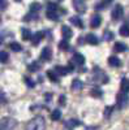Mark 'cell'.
<instances>
[{
	"mask_svg": "<svg viewBox=\"0 0 129 130\" xmlns=\"http://www.w3.org/2000/svg\"><path fill=\"white\" fill-rule=\"evenodd\" d=\"M120 59L119 57H116V56H110L108 57V65L110 67H113V68H116V67H120Z\"/></svg>",
	"mask_w": 129,
	"mask_h": 130,
	"instance_id": "cell-15",
	"label": "cell"
},
{
	"mask_svg": "<svg viewBox=\"0 0 129 130\" xmlns=\"http://www.w3.org/2000/svg\"><path fill=\"white\" fill-rule=\"evenodd\" d=\"M8 60H9V53L7 51H0V62L5 64L8 62Z\"/></svg>",
	"mask_w": 129,
	"mask_h": 130,
	"instance_id": "cell-23",
	"label": "cell"
},
{
	"mask_svg": "<svg viewBox=\"0 0 129 130\" xmlns=\"http://www.w3.org/2000/svg\"><path fill=\"white\" fill-rule=\"evenodd\" d=\"M128 100H129V98H128V92H119L116 96V103H117V107L120 108V109H123V108L126 107L128 104Z\"/></svg>",
	"mask_w": 129,
	"mask_h": 130,
	"instance_id": "cell-2",
	"label": "cell"
},
{
	"mask_svg": "<svg viewBox=\"0 0 129 130\" xmlns=\"http://www.w3.org/2000/svg\"><path fill=\"white\" fill-rule=\"evenodd\" d=\"M120 90L123 92H128L129 91V79H126V78L121 79V82H120Z\"/></svg>",
	"mask_w": 129,
	"mask_h": 130,
	"instance_id": "cell-21",
	"label": "cell"
},
{
	"mask_svg": "<svg viewBox=\"0 0 129 130\" xmlns=\"http://www.w3.org/2000/svg\"><path fill=\"white\" fill-rule=\"evenodd\" d=\"M103 83H108V77L107 75H103V81H102Z\"/></svg>",
	"mask_w": 129,
	"mask_h": 130,
	"instance_id": "cell-38",
	"label": "cell"
},
{
	"mask_svg": "<svg viewBox=\"0 0 129 130\" xmlns=\"http://www.w3.org/2000/svg\"><path fill=\"white\" fill-rule=\"evenodd\" d=\"M55 72L59 74V75H67L69 74L70 72L68 70L67 67H63V65H58V67H55Z\"/></svg>",
	"mask_w": 129,
	"mask_h": 130,
	"instance_id": "cell-14",
	"label": "cell"
},
{
	"mask_svg": "<svg viewBox=\"0 0 129 130\" xmlns=\"http://www.w3.org/2000/svg\"><path fill=\"white\" fill-rule=\"evenodd\" d=\"M47 18L51 21H59V14H58V10H47L46 13Z\"/></svg>",
	"mask_w": 129,
	"mask_h": 130,
	"instance_id": "cell-20",
	"label": "cell"
},
{
	"mask_svg": "<svg viewBox=\"0 0 129 130\" xmlns=\"http://www.w3.org/2000/svg\"><path fill=\"white\" fill-rule=\"evenodd\" d=\"M69 21H70V24H72V25L77 26V27H80V29H82V27H83V22H82V20H81L80 17H77V16L70 17V18H69Z\"/></svg>",
	"mask_w": 129,
	"mask_h": 130,
	"instance_id": "cell-12",
	"label": "cell"
},
{
	"mask_svg": "<svg viewBox=\"0 0 129 130\" xmlns=\"http://www.w3.org/2000/svg\"><path fill=\"white\" fill-rule=\"evenodd\" d=\"M31 40H33V46H38L39 43H40V40H42V38H43V32H40V31H38V32H35L34 35H31Z\"/></svg>",
	"mask_w": 129,
	"mask_h": 130,
	"instance_id": "cell-16",
	"label": "cell"
},
{
	"mask_svg": "<svg viewBox=\"0 0 129 130\" xmlns=\"http://www.w3.org/2000/svg\"><path fill=\"white\" fill-rule=\"evenodd\" d=\"M45 127V118H43L42 116H37L34 120H31L27 125V129H43Z\"/></svg>",
	"mask_w": 129,
	"mask_h": 130,
	"instance_id": "cell-1",
	"label": "cell"
},
{
	"mask_svg": "<svg viewBox=\"0 0 129 130\" xmlns=\"http://www.w3.org/2000/svg\"><path fill=\"white\" fill-rule=\"evenodd\" d=\"M102 24V17L99 14H94L90 20V27L91 29H96V27H99Z\"/></svg>",
	"mask_w": 129,
	"mask_h": 130,
	"instance_id": "cell-7",
	"label": "cell"
},
{
	"mask_svg": "<svg viewBox=\"0 0 129 130\" xmlns=\"http://www.w3.org/2000/svg\"><path fill=\"white\" fill-rule=\"evenodd\" d=\"M9 48L12 50V51H15V52H20L21 50H22V47H21V44L20 43H16V42H12L9 44Z\"/></svg>",
	"mask_w": 129,
	"mask_h": 130,
	"instance_id": "cell-26",
	"label": "cell"
},
{
	"mask_svg": "<svg viewBox=\"0 0 129 130\" xmlns=\"http://www.w3.org/2000/svg\"><path fill=\"white\" fill-rule=\"evenodd\" d=\"M70 87H72V90H73V91H81V90H82V87H83V83H82V81H81V79L76 78V79H73V81H72Z\"/></svg>",
	"mask_w": 129,
	"mask_h": 130,
	"instance_id": "cell-8",
	"label": "cell"
},
{
	"mask_svg": "<svg viewBox=\"0 0 129 130\" xmlns=\"http://www.w3.org/2000/svg\"><path fill=\"white\" fill-rule=\"evenodd\" d=\"M112 109H113V107H106L104 108V116L106 117H110L111 113H112Z\"/></svg>",
	"mask_w": 129,
	"mask_h": 130,
	"instance_id": "cell-35",
	"label": "cell"
},
{
	"mask_svg": "<svg viewBox=\"0 0 129 130\" xmlns=\"http://www.w3.org/2000/svg\"><path fill=\"white\" fill-rule=\"evenodd\" d=\"M90 94H91V96H94V98H102V95H103L102 90H101V89H98V87L93 89Z\"/></svg>",
	"mask_w": 129,
	"mask_h": 130,
	"instance_id": "cell-30",
	"label": "cell"
},
{
	"mask_svg": "<svg viewBox=\"0 0 129 130\" xmlns=\"http://www.w3.org/2000/svg\"><path fill=\"white\" fill-rule=\"evenodd\" d=\"M17 126V121L15 118H10V117H5L2 120V125L0 127L2 129H12V127H16Z\"/></svg>",
	"mask_w": 129,
	"mask_h": 130,
	"instance_id": "cell-4",
	"label": "cell"
},
{
	"mask_svg": "<svg viewBox=\"0 0 129 130\" xmlns=\"http://www.w3.org/2000/svg\"><path fill=\"white\" fill-rule=\"evenodd\" d=\"M52 57V50L50 47H45L40 52V60L43 61H50Z\"/></svg>",
	"mask_w": 129,
	"mask_h": 130,
	"instance_id": "cell-6",
	"label": "cell"
},
{
	"mask_svg": "<svg viewBox=\"0 0 129 130\" xmlns=\"http://www.w3.org/2000/svg\"><path fill=\"white\" fill-rule=\"evenodd\" d=\"M59 50H61V51H68L69 50V43H68L67 39H64L59 43Z\"/></svg>",
	"mask_w": 129,
	"mask_h": 130,
	"instance_id": "cell-25",
	"label": "cell"
},
{
	"mask_svg": "<svg viewBox=\"0 0 129 130\" xmlns=\"http://www.w3.org/2000/svg\"><path fill=\"white\" fill-rule=\"evenodd\" d=\"M7 102H8V98L5 92H0V104H5Z\"/></svg>",
	"mask_w": 129,
	"mask_h": 130,
	"instance_id": "cell-34",
	"label": "cell"
},
{
	"mask_svg": "<svg viewBox=\"0 0 129 130\" xmlns=\"http://www.w3.org/2000/svg\"><path fill=\"white\" fill-rule=\"evenodd\" d=\"M119 32H120V35H121V37H129V26H128L126 24L123 25V26L120 27Z\"/></svg>",
	"mask_w": 129,
	"mask_h": 130,
	"instance_id": "cell-24",
	"label": "cell"
},
{
	"mask_svg": "<svg viewBox=\"0 0 129 130\" xmlns=\"http://www.w3.org/2000/svg\"><path fill=\"white\" fill-rule=\"evenodd\" d=\"M2 43H3V39H2V37H0V46H2Z\"/></svg>",
	"mask_w": 129,
	"mask_h": 130,
	"instance_id": "cell-40",
	"label": "cell"
},
{
	"mask_svg": "<svg viewBox=\"0 0 129 130\" xmlns=\"http://www.w3.org/2000/svg\"><path fill=\"white\" fill-rule=\"evenodd\" d=\"M31 31L29 30V29H26V27H22L21 29V37H22V39L24 40H30L31 39Z\"/></svg>",
	"mask_w": 129,
	"mask_h": 130,
	"instance_id": "cell-19",
	"label": "cell"
},
{
	"mask_svg": "<svg viewBox=\"0 0 129 130\" xmlns=\"http://www.w3.org/2000/svg\"><path fill=\"white\" fill-rule=\"evenodd\" d=\"M106 5H107V3H106V2H102V3H99V4H96L95 8H96V9H103Z\"/></svg>",
	"mask_w": 129,
	"mask_h": 130,
	"instance_id": "cell-37",
	"label": "cell"
},
{
	"mask_svg": "<svg viewBox=\"0 0 129 130\" xmlns=\"http://www.w3.org/2000/svg\"><path fill=\"white\" fill-rule=\"evenodd\" d=\"M24 79H25V83L27 85V87H30V89L35 87V82H34L33 79H31V78H29V77H25Z\"/></svg>",
	"mask_w": 129,
	"mask_h": 130,
	"instance_id": "cell-32",
	"label": "cell"
},
{
	"mask_svg": "<svg viewBox=\"0 0 129 130\" xmlns=\"http://www.w3.org/2000/svg\"><path fill=\"white\" fill-rule=\"evenodd\" d=\"M50 117H51V120H53V121L60 120V118H61V112H60V109H53V111L51 112Z\"/></svg>",
	"mask_w": 129,
	"mask_h": 130,
	"instance_id": "cell-22",
	"label": "cell"
},
{
	"mask_svg": "<svg viewBox=\"0 0 129 130\" xmlns=\"http://www.w3.org/2000/svg\"><path fill=\"white\" fill-rule=\"evenodd\" d=\"M61 34H63L64 39H69V38L73 37V31L69 26H63L61 27Z\"/></svg>",
	"mask_w": 129,
	"mask_h": 130,
	"instance_id": "cell-10",
	"label": "cell"
},
{
	"mask_svg": "<svg viewBox=\"0 0 129 130\" xmlns=\"http://www.w3.org/2000/svg\"><path fill=\"white\" fill-rule=\"evenodd\" d=\"M38 18V16L35 14V12H31V10H30V13L29 14H25V17H24V21H26V22H27V21H31V20H37Z\"/></svg>",
	"mask_w": 129,
	"mask_h": 130,
	"instance_id": "cell-29",
	"label": "cell"
},
{
	"mask_svg": "<svg viewBox=\"0 0 129 130\" xmlns=\"http://www.w3.org/2000/svg\"><path fill=\"white\" fill-rule=\"evenodd\" d=\"M2 2H4V0H0V3H2Z\"/></svg>",
	"mask_w": 129,
	"mask_h": 130,
	"instance_id": "cell-42",
	"label": "cell"
},
{
	"mask_svg": "<svg viewBox=\"0 0 129 130\" xmlns=\"http://www.w3.org/2000/svg\"><path fill=\"white\" fill-rule=\"evenodd\" d=\"M104 2H106L107 4H108V3H111V2H112V0H104Z\"/></svg>",
	"mask_w": 129,
	"mask_h": 130,
	"instance_id": "cell-39",
	"label": "cell"
},
{
	"mask_svg": "<svg viewBox=\"0 0 129 130\" xmlns=\"http://www.w3.org/2000/svg\"><path fill=\"white\" fill-rule=\"evenodd\" d=\"M47 77L50 78V81L51 82H55V83H58L59 82V77H58V73L55 72V70H47Z\"/></svg>",
	"mask_w": 129,
	"mask_h": 130,
	"instance_id": "cell-17",
	"label": "cell"
},
{
	"mask_svg": "<svg viewBox=\"0 0 129 130\" xmlns=\"http://www.w3.org/2000/svg\"><path fill=\"white\" fill-rule=\"evenodd\" d=\"M113 50L116 52H124V51H128V46L123 42H116L115 46H113Z\"/></svg>",
	"mask_w": 129,
	"mask_h": 130,
	"instance_id": "cell-13",
	"label": "cell"
},
{
	"mask_svg": "<svg viewBox=\"0 0 129 130\" xmlns=\"http://www.w3.org/2000/svg\"><path fill=\"white\" fill-rule=\"evenodd\" d=\"M30 72H37V70H39L40 69V64L39 62H37V61H34L33 64H30L29 65V68H27Z\"/></svg>",
	"mask_w": 129,
	"mask_h": 130,
	"instance_id": "cell-28",
	"label": "cell"
},
{
	"mask_svg": "<svg viewBox=\"0 0 129 130\" xmlns=\"http://www.w3.org/2000/svg\"><path fill=\"white\" fill-rule=\"evenodd\" d=\"M15 2H17V3H20V2H22V0H15Z\"/></svg>",
	"mask_w": 129,
	"mask_h": 130,
	"instance_id": "cell-41",
	"label": "cell"
},
{
	"mask_svg": "<svg viewBox=\"0 0 129 130\" xmlns=\"http://www.w3.org/2000/svg\"><path fill=\"white\" fill-rule=\"evenodd\" d=\"M73 62L74 64H76V65H83L85 64V56L82 55V53H74V55H73Z\"/></svg>",
	"mask_w": 129,
	"mask_h": 130,
	"instance_id": "cell-9",
	"label": "cell"
},
{
	"mask_svg": "<svg viewBox=\"0 0 129 130\" xmlns=\"http://www.w3.org/2000/svg\"><path fill=\"white\" fill-rule=\"evenodd\" d=\"M86 42H88L89 44H91V46H96L99 43V39H98V37L94 35V34H88V35H86Z\"/></svg>",
	"mask_w": 129,
	"mask_h": 130,
	"instance_id": "cell-11",
	"label": "cell"
},
{
	"mask_svg": "<svg viewBox=\"0 0 129 130\" xmlns=\"http://www.w3.org/2000/svg\"><path fill=\"white\" fill-rule=\"evenodd\" d=\"M103 38H104V40L110 42V40H112V39L115 38V34H113L112 31H108V30H106V31H104V34H103Z\"/></svg>",
	"mask_w": 129,
	"mask_h": 130,
	"instance_id": "cell-27",
	"label": "cell"
},
{
	"mask_svg": "<svg viewBox=\"0 0 129 130\" xmlns=\"http://www.w3.org/2000/svg\"><path fill=\"white\" fill-rule=\"evenodd\" d=\"M80 125H81V121H80V120H76V118H70V120H68V121L65 122V127H69V129L76 127V126H80Z\"/></svg>",
	"mask_w": 129,
	"mask_h": 130,
	"instance_id": "cell-18",
	"label": "cell"
},
{
	"mask_svg": "<svg viewBox=\"0 0 129 130\" xmlns=\"http://www.w3.org/2000/svg\"><path fill=\"white\" fill-rule=\"evenodd\" d=\"M72 3L74 5V9L78 13H85L86 12V3L85 0H72Z\"/></svg>",
	"mask_w": 129,
	"mask_h": 130,
	"instance_id": "cell-5",
	"label": "cell"
},
{
	"mask_svg": "<svg viewBox=\"0 0 129 130\" xmlns=\"http://www.w3.org/2000/svg\"><path fill=\"white\" fill-rule=\"evenodd\" d=\"M123 14H124V8H123V5H121V4H116V5L113 7V9H112V12H111L112 20H113V21H119V20H121Z\"/></svg>",
	"mask_w": 129,
	"mask_h": 130,
	"instance_id": "cell-3",
	"label": "cell"
},
{
	"mask_svg": "<svg viewBox=\"0 0 129 130\" xmlns=\"http://www.w3.org/2000/svg\"><path fill=\"white\" fill-rule=\"evenodd\" d=\"M40 8H42V5L39 3H37V2L30 4V10L31 12H38V10H40Z\"/></svg>",
	"mask_w": 129,
	"mask_h": 130,
	"instance_id": "cell-31",
	"label": "cell"
},
{
	"mask_svg": "<svg viewBox=\"0 0 129 130\" xmlns=\"http://www.w3.org/2000/svg\"><path fill=\"white\" fill-rule=\"evenodd\" d=\"M65 100H67V98L64 96V95H61V96L59 98V104H60V105H65Z\"/></svg>",
	"mask_w": 129,
	"mask_h": 130,
	"instance_id": "cell-36",
	"label": "cell"
},
{
	"mask_svg": "<svg viewBox=\"0 0 129 130\" xmlns=\"http://www.w3.org/2000/svg\"><path fill=\"white\" fill-rule=\"evenodd\" d=\"M47 8H48V10H58V9H59L58 4L53 3V2H48V3H47Z\"/></svg>",
	"mask_w": 129,
	"mask_h": 130,
	"instance_id": "cell-33",
	"label": "cell"
}]
</instances>
